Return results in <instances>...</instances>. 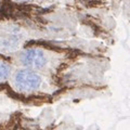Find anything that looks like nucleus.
Masks as SVG:
<instances>
[{
	"label": "nucleus",
	"mask_w": 130,
	"mask_h": 130,
	"mask_svg": "<svg viewBox=\"0 0 130 130\" xmlns=\"http://www.w3.org/2000/svg\"><path fill=\"white\" fill-rule=\"evenodd\" d=\"M11 72H12L11 65L5 62V61H0V83L9 79Z\"/></svg>",
	"instance_id": "obj_3"
},
{
	"label": "nucleus",
	"mask_w": 130,
	"mask_h": 130,
	"mask_svg": "<svg viewBox=\"0 0 130 130\" xmlns=\"http://www.w3.org/2000/svg\"><path fill=\"white\" fill-rule=\"evenodd\" d=\"M19 62L22 66L32 71H43L52 64V56L48 51L40 48H28L19 54Z\"/></svg>",
	"instance_id": "obj_2"
},
{
	"label": "nucleus",
	"mask_w": 130,
	"mask_h": 130,
	"mask_svg": "<svg viewBox=\"0 0 130 130\" xmlns=\"http://www.w3.org/2000/svg\"><path fill=\"white\" fill-rule=\"evenodd\" d=\"M13 87L22 93H34L42 90L46 86L43 77L36 71L22 68L14 73L12 78Z\"/></svg>",
	"instance_id": "obj_1"
}]
</instances>
